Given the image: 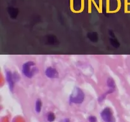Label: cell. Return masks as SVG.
Listing matches in <instances>:
<instances>
[{
    "mask_svg": "<svg viewBox=\"0 0 130 122\" xmlns=\"http://www.w3.org/2000/svg\"><path fill=\"white\" fill-rule=\"evenodd\" d=\"M46 119L48 122H53L55 120V113L52 111L48 112L46 116Z\"/></svg>",
    "mask_w": 130,
    "mask_h": 122,
    "instance_id": "obj_10",
    "label": "cell"
},
{
    "mask_svg": "<svg viewBox=\"0 0 130 122\" xmlns=\"http://www.w3.org/2000/svg\"><path fill=\"white\" fill-rule=\"evenodd\" d=\"M85 99V94L82 89L78 86L74 88L72 93L69 97V104H81L84 102Z\"/></svg>",
    "mask_w": 130,
    "mask_h": 122,
    "instance_id": "obj_2",
    "label": "cell"
},
{
    "mask_svg": "<svg viewBox=\"0 0 130 122\" xmlns=\"http://www.w3.org/2000/svg\"><path fill=\"white\" fill-rule=\"evenodd\" d=\"M110 43H111L112 45L114 46L115 48H118V47L119 46V43H118V40H117V39H116L114 38H112V39H110Z\"/></svg>",
    "mask_w": 130,
    "mask_h": 122,
    "instance_id": "obj_11",
    "label": "cell"
},
{
    "mask_svg": "<svg viewBox=\"0 0 130 122\" xmlns=\"http://www.w3.org/2000/svg\"><path fill=\"white\" fill-rule=\"evenodd\" d=\"M59 122H71V120H70L69 118H64L61 119V120H60Z\"/></svg>",
    "mask_w": 130,
    "mask_h": 122,
    "instance_id": "obj_14",
    "label": "cell"
},
{
    "mask_svg": "<svg viewBox=\"0 0 130 122\" xmlns=\"http://www.w3.org/2000/svg\"><path fill=\"white\" fill-rule=\"evenodd\" d=\"M100 115L104 122H116L112 110L109 107L104 108L100 113Z\"/></svg>",
    "mask_w": 130,
    "mask_h": 122,
    "instance_id": "obj_3",
    "label": "cell"
},
{
    "mask_svg": "<svg viewBox=\"0 0 130 122\" xmlns=\"http://www.w3.org/2000/svg\"><path fill=\"white\" fill-rule=\"evenodd\" d=\"M42 107H43V103L41 99H37L35 102V107H34V110L36 113L39 114L41 112Z\"/></svg>",
    "mask_w": 130,
    "mask_h": 122,
    "instance_id": "obj_7",
    "label": "cell"
},
{
    "mask_svg": "<svg viewBox=\"0 0 130 122\" xmlns=\"http://www.w3.org/2000/svg\"><path fill=\"white\" fill-rule=\"evenodd\" d=\"M113 92H113L112 90H109H109H108V91L105 92L104 94H102L101 95H100V96H99V99H98V100H99V102H102L104 101V100H105V98H106V97L108 95L112 94Z\"/></svg>",
    "mask_w": 130,
    "mask_h": 122,
    "instance_id": "obj_8",
    "label": "cell"
},
{
    "mask_svg": "<svg viewBox=\"0 0 130 122\" xmlns=\"http://www.w3.org/2000/svg\"><path fill=\"white\" fill-rule=\"evenodd\" d=\"M5 78H6L9 90H10V92H13L14 90L15 82L14 81L13 73L11 71H10V70H6L5 71Z\"/></svg>",
    "mask_w": 130,
    "mask_h": 122,
    "instance_id": "obj_4",
    "label": "cell"
},
{
    "mask_svg": "<svg viewBox=\"0 0 130 122\" xmlns=\"http://www.w3.org/2000/svg\"><path fill=\"white\" fill-rule=\"evenodd\" d=\"M38 71V66L34 61H27L24 62L22 66V73L25 77L29 79L32 78Z\"/></svg>",
    "mask_w": 130,
    "mask_h": 122,
    "instance_id": "obj_1",
    "label": "cell"
},
{
    "mask_svg": "<svg viewBox=\"0 0 130 122\" xmlns=\"http://www.w3.org/2000/svg\"><path fill=\"white\" fill-rule=\"evenodd\" d=\"M46 76L50 79L58 78L59 76L58 70L53 67H48L44 71Z\"/></svg>",
    "mask_w": 130,
    "mask_h": 122,
    "instance_id": "obj_5",
    "label": "cell"
},
{
    "mask_svg": "<svg viewBox=\"0 0 130 122\" xmlns=\"http://www.w3.org/2000/svg\"><path fill=\"white\" fill-rule=\"evenodd\" d=\"M88 38L93 43H96L98 41V34L96 33H90L88 34Z\"/></svg>",
    "mask_w": 130,
    "mask_h": 122,
    "instance_id": "obj_9",
    "label": "cell"
},
{
    "mask_svg": "<svg viewBox=\"0 0 130 122\" xmlns=\"http://www.w3.org/2000/svg\"><path fill=\"white\" fill-rule=\"evenodd\" d=\"M13 76L14 81H15V83L18 82V81L20 80V75H19V74L17 72H14L13 73Z\"/></svg>",
    "mask_w": 130,
    "mask_h": 122,
    "instance_id": "obj_12",
    "label": "cell"
},
{
    "mask_svg": "<svg viewBox=\"0 0 130 122\" xmlns=\"http://www.w3.org/2000/svg\"><path fill=\"white\" fill-rule=\"evenodd\" d=\"M107 86L109 88V90H112L113 92L115 91L116 86L115 81H114V79H113L112 78H108L107 80Z\"/></svg>",
    "mask_w": 130,
    "mask_h": 122,
    "instance_id": "obj_6",
    "label": "cell"
},
{
    "mask_svg": "<svg viewBox=\"0 0 130 122\" xmlns=\"http://www.w3.org/2000/svg\"><path fill=\"white\" fill-rule=\"evenodd\" d=\"M88 120L89 122H97V118L95 116L90 115L88 118Z\"/></svg>",
    "mask_w": 130,
    "mask_h": 122,
    "instance_id": "obj_13",
    "label": "cell"
}]
</instances>
